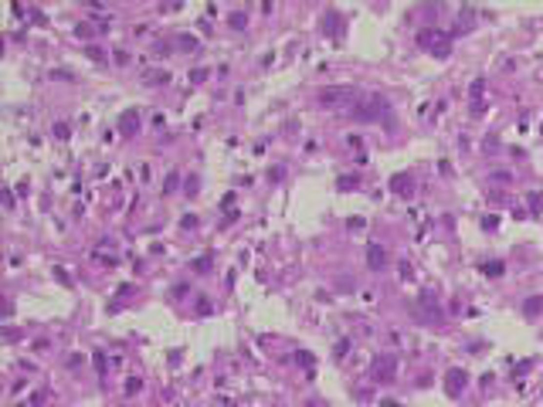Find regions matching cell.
Segmentation results:
<instances>
[{"label":"cell","mask_w":543,"mask_h":407,"mask_svg":"<svg viewBox=\"0 0 543 407\" xmlns=\"http://www.w3.org/2000/svg\"><path fill=\"white\" fill-rule=\"evenodd\" d=\"M380 407H397V404H391V401H387V404H380Z\"/></svg>","instance_id":"obj_8"},{"label":"cell","mask_w":543,"mask_h":407,"mask_svg":"<svg viewBox=\"0 0 543 407\" xmlns=\"http://www.w3.org/2000/svg\"><path fill=\"white\" fill-rule=\"evenodd\" d=\"M177 41H180V48H197V38H187V34H180Z\"/></svg>","instance_id":"obj_6"},{"label":"cell","mask_w":543,"mask_h":407,"mask_svg":"<svg viewBox=\"0 0 543 407\" xmlns=\"http://www.w3.org/2000/svg\"><path fill=\"white\" fill-rule=\"evenodd\" d=\"M540 309H543V299H540V295H533V299H526V302H523V312H526V316H537Z\"/></svg>","instance_id":"obj_5"},{"label":"cell","mask_w":543,"mask_h":407,"mask_svg":"<svg viewBox=\"0 0 543 407\" xmlns=\"http://www.w3.org/2000/svg\"><path fill=\"white\" fill-rule=\"evenodd\" d=\"M350 95H353V88H350V85H330V88H323V92H319V102H323V105H336V102L350 99Z\"/></svg>","instance_id":"obj_1"},{"label":"cell","mask_w":543,"mask_h":407,"mask_svg":"<svg viewBox=\"0 0 543 407\" xmlns=\"http://www.w3.org/2000/svg\"><path fill=\"white\" fill-rule=\"evenodd\" d=\"M391 366H394V360H377V370H374V373H377V377H384V380H391V377H394V370H391Z\"/></svg>","instance_id":"obj_4"},{"label":"cell","mask_w":543,"mask_h":407,"mask_svg":"<svg viewBox=\"0 0 543 407\" xmlns=\"http://www.w3.org/2000/svg\"><path fill=\"white\" fill-rule=\"evenodd\" d=\"M465 370H448V394H455L459 387H465Z\"/></svg>","instance_id":"obj_3"},{"label":"cell","mask_w":543,"mask_h":407,"mask_svg":"<svg viewBox=\"0 0 543 407\" xmlns=\"http://www.w3.org/2000/svg\"><path fill=\"white\" fill-rule=\"evenodd\" d=\"M370 258H367V265L370 268H384L387 265V258H384V248H377V244H370V251H367Z\"/></svg>","instance_id":"obj_2"},{"label":"cell","mask_w":543,"mask_h":407,"mask_svg":"<svg viewBox=\"0 0 543 407\" xmlns=\"http://www.w3.org/2000/svg\"><path fill=\"white\" fill-rule=\"evenodd\" d=\"M407 187H411V180H404V177H397V180H394V190H397V194H404Z\"/></svg>","instance_id":"obj_7"}]
</instances>
